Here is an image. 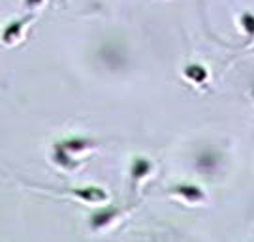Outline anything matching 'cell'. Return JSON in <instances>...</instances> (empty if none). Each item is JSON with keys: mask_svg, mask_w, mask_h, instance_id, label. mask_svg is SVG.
Masks as SVG:
<instances>
[{"mask_svg": "<svg viewBox=\"0 0 254 242\" xmlns=\"http://www.w3.org/2000/svg\"><path fill=\"white\" fill-rule=\"evenodd\" d=\"M94 146H98V143L94 139H87V137H70V139H63L59 143L53 145V152H51V160L63 167V169L72 171L75 167H79L77 161V154H83L87 150H91Z\"/></svg>", "mask_w": 254, "mask_h": 242, "instance_id": "cell-1", "label": "cell"}, {"mask_svg": "<svg viewBox=\"0 0 254 242\" xmlns=\"http://www.w3.org/2000/svg\"><path fill=\"white\" fill-rule=\"evenodd\" d=\"M34 13H28L25 17L21 19H15V21H11L8 23L6 27L2 28V32H0V42L4 45H17L21 40H23V34H25V30L27 27L34 21Z\"/></svg>", "mask_w": 254, "mask_h": 242, "instance_id": "cell-2", "label": "cell"}, {"mask_svg": "<svg viewBox=\"0 0 254 242\" xmlns=\"http://www.w3.org/2000/svg\"><path fill=\"white\" fill-rule=\"evenodd\" d=\"M154 165L151 160H147V158H134L132 163H130V182H132V194H136L137 192V186H139V182H143V180L153 173Z\"/></svg>", "mask_w": 254, "mask_h": 242, "instance_id": "cell-3", "label": "cell"}, {"mask_svg": "<svg viewBox=\"0 0 254 242\" xmlns=\"http://www.w3.org/2000/svg\"><path fill=\"white\" fill-rule=\"evenodd\" d=\"M63 194H70L73 197L81 199L85 203H92V205H100V203H106L108 201V192L102 188H96V186H87V188H68L63 190Z\"/></svg>", "mask_w": 254, "mask_h": 242, "instance_id": "cell-4", "label": "cell"}, {"mask_svg": "<svg viewBox=\"0 0 254 242\" xmlns=\"http://www.w3.org/2000/svg\"><path fill=\"white\" fill-rule=\"evenodd\" d=\"M121 214H123V208H119V206H106V208H100V210H96V212L91 214V227L94 231H100V229L113 224Z\"/></svg>", "mask_w": 254, "mask_h": 242, "instance_id": "cell-5", "label": "cell"}, {"mask_svg": "<svg viewBox=\"0 0 254 242\" xmlns=\"http://www.w3.org/2000/svg\"><path fill=\"white\" fill-rule=\"evenodd\" d=\"M170 194L175 195V197L183 199V201H187V203H190V205H198V203H203V201H205L203 190L198 188V186H194V184H179V186H173V188L170 190Z\"/></svg>", "mask_w": 254, "mask_h": 242, "instance_id": "cell-6", "label": "cell"}, {"mask_svg": "<svg viewBox=\"0 0 254 242\" xmlns=\"http://www.w3.org/2000/svg\"><path fill=\"white\" fill-rule=\"evenodd\" d=\"M183 73H185V77L190 81V83H194L196 87H205V83L209 81V72L205 66H201V64H187L185 66V70H183Z\"/></svg>", "mask_w": 254, "mask_h": 242, "instance_id": "cell-7", "label": "cell"}, {"mask_svg": "<svg viewBox=\"0 0 254 242\" xmlns=\"http://www.w3.org/2000/svg\"><path fill=\"white\" fill-rule=\"evenodd\" d=\"M239 25L243 27L247 34V45L253 44L254 40V13L253 11H243L241 17H239Z\"/></svg>", "mask_w": 254, "mask_h": 242, "instance_id": "cell-8", "label": "cell"}, {"mask_svg": "<svg viewBox=\"0 0 254 242\" xmlns=\"http://www.w3.org/2000/svg\"><path fill=\"white\" fill-rule=\"evenodd\" d=\"M44 4V0H25V6L30 9H34V8H40Z\"/></svg>", "mask_w": 254, "mask_h": 242, "instance_id": "cell-9", "label": "cell"}, {"mask_svg": "<svg viewBox=\"0 0 254 242\" xmlns=\"http://www.w3.org/2000/svg\"><path fill=\"white\" fill-rule=\"evenodd\" d=\"M253 98H254V92H253Z\"/></svg>", "mask_w": 254, "mask_h": 242, "instance_id": "cell-10", "label": "cell"}]
</instances>
